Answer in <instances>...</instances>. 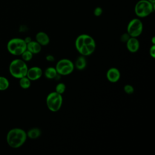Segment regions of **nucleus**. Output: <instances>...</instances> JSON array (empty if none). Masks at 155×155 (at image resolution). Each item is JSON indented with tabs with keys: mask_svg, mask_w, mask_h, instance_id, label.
I'll use <instances>...</instances> for the list:
<instances>
[{
	"mask_svg": "<svg viewBox=\"0 0 155 155\" xmlns=\"http://www.w3.org/2000/svg\"><path fill=\"white\" fill-rule=\"evenodd\" d=\"M74 45L79 53L85 57L92 54L96 47V42L93 38L87 34L79 35L75 40Z\"/></svg>",
	"mask_w": 155,
	"mask_h": 155,
	"instance_id": "f257e3e1",
	"label": "nucleus"
},
{
	"mask_svg": "<svg viewBox=\"0 0 155 155\" xmlns=\"http://www.w3.org/2000/svg\"><path fill=\"white\" fill-rule=\"evenodd\" d=\"M27 138V133L25 130L20 128H13L8 131L6 141L11 148H18L24 144Z\"/></svg>",
	"mask_w": 155,
	"mask_h": 155,
	"instance_id": "f03ea898",
	"label": "nucleus"
},
{
	"mask_svg": "<svg viewBox=\"0 0 155 155\" xmlns=\"http://www.w3.org/2000/svg\"><path fill=\"white\" fill-rule=\"evenodd\" d=\"M28 68L26 62L22 59H15L10 63L8 70L13 78L20 79L26 76Z\"/></svg>",
	"mask_w": 155,
	"mask_h": 155,
	"instance_id": "7ed1b4c3",
	"label": "nucleus"
},
{
	"mask_svg": "<svg viewBox=\"0 0 155 155\" xmlns=\"http://www.w3.org/2000/svg\"><path fill=\"white\" fill-rule=\"evenodd\" d=\"M8 51L14 56H21L27 49V44L24 39L13 38L10 39L7 44Z\"/></svg>",
	"mask_w": 155,
	"mask_h": 155,
	"instance_id": "20e7f679",
	"label": "nucleus"
},
{
	"mask_svg": "<svg viewBox=\"0 0 155 155\" xmlns=\"http://www.w3.org/2000/svg\"><path fill=\"white\" fill-rule=\"evenodd\" d=\"M155 10V4L148 0H139L134 6V13L139 18H145L151 14Z\"/></svg>",
	"mask_w": 155,
	"mask_h": 155,
	"instance_id": "39448f33",
	"label": "nucleus"
},
{
	"mask_svg": "<svg viewBox=\"0 0 155 155\" xmlns=\"http://www.w3.org/2000/svg\"><path fill=\"white\" fill-rule=\"evenodd\" d=\"M63 103V97L62 94L57 92L52 91L46 97V105L48 109L52 112L58 111Z\"/></svg>",
	"mask_w": 155,
	"mask_h": 155,
	"instance_id": "423d86ee",
	"label": "nucleus"
},
{
	"mask_svg": "<svg viewBox=\"0 0 155 155\" xmlns=\"http://www.w3.org/2000/svg\"><path fill=\"white\" fill-rule=\"evenodd\" d=\"M55 68L60 76H67L73 73L74 69V63L66 58L60 59L56 64Z\"/></svg>",
	"mask_w": 155,
	"mask_h": 155,
	"instance_id": "0eeeda50",
	"label": "nucleus"
},
{
	"mask_svg": "<svg viewBox=\"0 0 155 155\" xmlns=\"http://www.w3.org/2000/svg\"><path fill=\"white\" fill-rule=\"evenodd\" d=\"M143 31V24L139 18H134L131 19L128 24L127 27V32L131 37L137 38Z\"/></svg>",
	"mask_w": 155,
	"mask_h": 155,
	"instance_id": "6e6552de",
	"label": "nucleus"
},
{
	"mask_svg": "<svg viewBox=\"0 0 155 155\" xmlns=\"http://www.w3.org/2000/svg\"><path fill=\"white\" fill-rule=\"evenodd\" d=\"M43 74V71L39 67L34 66L28 68L26 76L31 81H36L41 78Z\"/></svg>",
	"mask_w": 155,
	"mask_h": 155,
	"instance_id": "1a4fd4ad",
	"label": "nucleus"
},
{
	"mask_svg": "<svg viewBox=\"0 0 155 155\" xmlns=\"http://www.w3.org/2000/svg\"><path fill=\"white\" fill-rule=\"evenodd\" d=\"M107 79L111 83H116L119 81L120 78V72L116 67L110 68L106 73Z\"/></svg>",
	"mask_w": 155,
	"mask_h": 155,
	"instance_id": "9d476101",
	"label": "nucleus"
},
{
	"mask_svg": "<svg viewBox=\"0 0 155 155\" xmlns=\"http://www.w3.org/2000/svg\"><path fill=\"white\" fill-rule=\"evenodd\" d=\"M126 47L131 53L137 52L140 47V43L137 38L130 37L126 42Z\"/></svg>",
	"mask_w": 155,
	"mask_h": 155,
	"instance_id": "9b49d317",
	"label": "nucleus"
},
{
	"mask_svg": "<svg viewBox=\"0 0 155 155\" xmlns=\"http://www.w3.org/2000/svg\"><path fill=\"white\" fill-rule=\"evenodd\" d=\"M35 39L36 41H37L41 46H46L48 45L50 41L48 35L44 31H39L37 33Z\"/></svg>",
	"mask_w": 155,
	"mask_h": 155,
	"instance_id": "f8f14e48",
	"label": "nucleus"
},
{
	"mask_svg": "<svg viewBox=\"0 0 155 155\" xmlns=\"http://www.w3.org/2000/svg\"><path fill=\"white\" fill-rule=\"evenodd\" d=\"M42 46L36 41H31L27 44V50L31 52L33 54L39 53L41 51Z\"/></svg>",
	"mask_w": 155,
	"mask_h": 155,
	"instance_id": "ddd939ff",
	"label": "nucleus"
},
{
	"mask_svg": "<svg viewBox=\"0 0 155 155\" xmlns=\"http://www.w3.org/2000/svg\"><path fill=\"white\" fill-rule=\"evenodd\" d=\"M87 64V62L85 56L81 55L76 59L75 62L74 63V68H76L78 70H82L86 67Z\"/></svg>",
	"mask_w": 155,
	"mask_h": 155,
	"instance_id": "4468645a",
	"label": "nucleus"
},
{
	"mask_svg": "<svg viewBox=\"0 0 155 155\" xmlns=\"http://www.w3.org/2000/svg\"><path fill=\"white\" fill-rule=\"evenodd\" d=\"M44 74L45 77L48 79H56V76L58 75L55 67H47L45 70Z\"/></svg>",
	"mask_w": 155,
	"mask_h": 155,
	"instance_id": "2eb2a0df",
	"label": "nucleus"
},
{
	"mask_svg": "<svg viewBox=\"0 0 155 155\" xmlns=\"http://www.w3.org/2000/svg\"><path fill=\"white\" fill-rule=\"evenodd\" d=\"M27 133V137L31 139H36L38 138L41 134V131L38 128H32L28 130Z\"/></svg>",
	"mask_w": 155,
	"mask_h": 155,
	"instance_id": "dca6fc26",
	"label": "nucleus"
},
{
	"mask_svg": "<svg viewBox=\"0 0 155 155\" xmlns=\"http://www.w3.org/2000/svg\"><path fill=\"white\" fill-rule=\"evenodd\" d=\"M19 79V86L22 88V89H28L31 86V81L27 77V76H24L22 77Z\"/></svg>",
	"mask_w": 155,
	"mask_h": 155,
	"instance_id": "f3484780",
	"label": "nucleus"
},
{
	"mask_svg": "<svg viewBox=\"0 0 155 155\" xmlns=\"http://www.w3.org/2000/svg\"><path fill=\"white\" fill-rule=\"evenodd\" d=\"M10 85L9 81L4 76H0V91H5L8 88Z\"/></svg>",
	"mask_w": 155,
	"mask_h": 155,
	"instance_id": "a211bd4d",
	"label": "nucleus"
},
{
	"mask_svg": "<svg viewBox=\"0 0 155 155\" xmlns=\"http://www.w3.org/2000/svg\"><path fill=\"white\" fill-rule=\"evenodd\" d=\"M21 59L26 62H28V61H30L32 59L33 56V54L31 52H30V51H28V50L26 49L21 54Z\"/></svg>",
	"mask_w": 155,
	"mask_h": 155,
	"instance_id": "6ab92c4d",
	"label": "nucleus"
},
{
	"mask_svg": "<svg viewBox=\"0 0 155 155\" xmlns=\"http://www.w3.org/2000/svg\"><path fill=\"white\" fill-rule=\"evenodd\" d=\"M65 89H66L65 85L62 82H60L56 85L55 87V91L59 94H62L65 92Z\"/></svg>",
	"mask_w": 155,
	"mask_h": 155,
	"instance_id": "aec40b11",
	"label": "nucleus"
},
{
	"mask_svg": "<svg viewBox=\"0 0 155 155\" xmlns=\"http://www.w3.org/2000/svg\"><path fill=\"white\" fill-rule=\"evenodd\" d=\"M124 91L125 93H127L128 94H131L134 93V87L131 85L127 84V85H124Z\"/></svg>",
	"mask_w": 155,
	"mask_h": 155,
	"instance_id": "412c9836",
	"label": "nucleus"
},
{
	"mask_svg": "<svg viewBox=\"0 0 155 155\" xmlns=\"http://www.w3.org/2000/svg\"><path fill=\"white\" fill-rule=\"evenodd\" d=\"M102 8L101 7H96L94 10V15L96 16H100L102 14Z\"/></svg>",
	"mask_w": 155,
	"mask_h": 155,
	"instance_id": "4be33fe9",
	"label": "nucleus"
},
{
	"mask_svg": "<svg viewBox=\"0 0 155 155\" xmlns=\"http://www.w3.org/2000/svg\"><path fill=\"white\" fill-rule=\"evenodd\" d=\"M131 36L128 34V33H125L124 34H122L120 36V41L123 42H127V41L129 39V38H130Z\"/></svg>",
	"mask_w": 155,
	"mask_h": 155,
	"instance_id": "5701e85b",
	"label": "nucleus"
},
{
	"mask_svg": "<svg viewBox=\"0 0 155 155\" xmlns=\"http://www.w3.org/2000/svg\"><path fill=\"white\" fill-rule=\"evenodd\" d=\"M149 53L150 56L152 58H155V45L153 44L150 48V50H149Z\"/></svg>",
	"mask_w": 155,
	"mask_h": 155,
	"instance_id": "b1692460",
	"label": "nucleus"
},
{
	"mask_svg": "<svg viewBox=\"0 0 155 155\" xmlns=\"http://www.w3.org/2000/svg\"><path fill=\"white\" fill-rule=\"evenodd\" d=\"M45 59L48 62H53L54 61V57L51 54H47L45 57Z\"/></svg>",
	"mask_w": 155,
	"mask_h": 155,
	"instance_id": "393cba45",
	"label": "nucleus"
},
{
	"mask_svg": "<svg viewBox=\"0 0 155 155\" xmlns=\"http://www.w3.org/2000/svg\"><path fill=\"white\" fill-rule=\"evenodd\" d=\"M24 39V41H25V43H26V44H27V43L30 42L31 41V38H30V37H29V36L26 37V38H25V39Z\"/></svg>",
	"mask_w": 155,
	"mask_h": 155,
	"instance_id": "a878e982",
	"label": "nucleus"
},
{
	"mask_svg": "<svg viewBox=\"0 0 155 155\" xmlns=\"http://www.w3.org/2000/svg\"><path fill=\"white\" fill-rule=\"evenodd\" d=\"M154 40H155V38H154V36H153V37L152 38V39H151L152 44H154V45H155V41H154Z\"/></svg>",
	"mask_w": 155,
	"mask_h": 155,
	"instance_id": "bb28decb",
	"label": "nucleus"
},
{
	"mask_svg": "<svg viewBox=\"0 0 155 155\" xmlns=\"http://www.w3.org/2000/svg\"><path fill=\"white\" fill-rule=\"evenodd\" d=\"M149 2L153 3V4H155V0H148Z\"/></svg>",
	"mask_w": 155,
	"mask_h": 155,
	"instance_id": "cd10ccee",
	"label": "nucleus"
}]
</instances>
